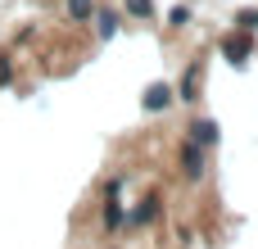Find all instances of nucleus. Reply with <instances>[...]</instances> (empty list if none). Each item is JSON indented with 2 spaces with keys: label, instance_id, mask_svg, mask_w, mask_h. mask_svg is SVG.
Wrapping results in <instances>:
<instances>
[{
  "label": "nucleus",
  "instance_id": "5",
  "mask_svg": "<svg viewBox=\"0 0 258 249\" xmlns=\"http://www.w3.org/2000/svg\"><path fill=\"white\" fill-rule=\"evenodd\" d=\"M154 209H159V200H154V195H150V200H145V204H141V209H136V222H150V218H154Z\"/></svg>",
  "mask_w": 258,
  "mask_h": 249
},
{
  "label": "nucleus",
  "instance_id": "1",
  "mask_svg": "<svg viewBox=\"0 0 258 249\" xmlns=\"http://www.w3.org/2000/svg\"><path fill=\"white\" fill-rule=\"evenodd\" d=\"M168 100H172V91H168V86H150V91H145V109H163Z\"/></svg>",
  "mask_w": 258,
  "mask_h": 249
},
{
  "label": "nucleus",
  "instance_id": "6",
  "mask_svg": "<svg viewBox=\"0 0 258 249\" xmlns=\"http://www.w3.org/2000/svg\"><path fill=\"white\" fill-rule=\"evenodd\" d=\"M68 9H73V14H77V18H86V14H91V0H73V5H68Z\"/></svg>",
  "mask_w": 258,
  "mask_h": 249
},
{
  "label": "nucleus",
  "instance_id": "8",
  "mask_svg": "<svg viewBox=\"0 0 258 249\" xmlns=\"http://www.w3.org/2000/svg\"><path fill=\"white\" fill-rule=\"evenodd\" d=\"M5 77H9V64H5V59H0V82H5Z\"/></svg>",
  "mask_w": 258,
  "mask_h": 249
},
{
  "label": "nucleus",
  "instance_id": "7",
  "mask_svg": "<svg viewBox=\"0 0 258 249\" xmlns=\"http://www.w3.org/2000/svg\"><path fill=\"white\" fill-rule=\"evenodd\" d=\"M127 9L132 14H150V0H127Z\"/></svg>",
  "mask_w": 258,
  "mask_h": 249
},
{
  "label": "nucleus",
  "instance_id": "3",
  "mask_svg": "<svg viewBox=\"0 0 258 249\" xmlns=\"http://www.w3.org/2000/svg\"><path fill=\"white\" fill-rule=\"evenodd\" d=\"M245 54H249V36H240V41L231 36V41H227V59H231V64H240Z\"/></svg>",
  "mask_w": 258,
  "mask_h": 249
},
{
  "label": "nucleus",
  "instance_id": "4",
  "mask_svg": "<svg viewBox=\"0 0 258 249\" xmlns=\"http://www.w3.org/2000/svg\"><path fill=\"white\" fill-rule=\"evenodd\" d=\"M190 132H195V141H204V145H213V141H218V127H213V122H195Z\"/></svg>",
  "mask_w": 258,
  "mask_h": 249
},
{
  "label": "nucleus",
  "instance_id": "2",
  "mask_svg": "<svg viewBox=\"0 0 258 249\" xmlns=\"http://www.w3.org/2000/svg\"><path fill=\"white\" fill-rule=\"evenodd\" d=\"M181 163H186V177H200V172H204V159H200V150H195V145H186Z\"/></svg>",
  "mask_w": 258,
  "mask_h": 249
}]
</instances>
